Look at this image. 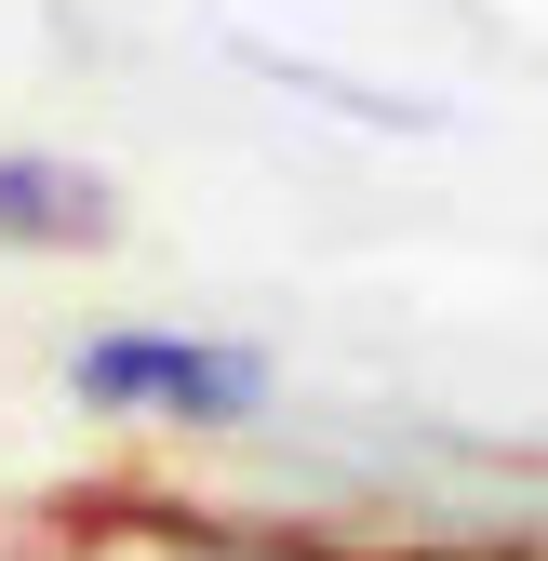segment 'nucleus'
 Instances as JSON below:
<instances>
[{
  "mask_svg": "<svg viewBox=\"0 0 548 561\" xmlns=\"http://www.w3.org/2000/svg\"><path fill=\"white\" fill-rule=\"evenodd\" d=\"M67 401L94 428H148V442H228L282 401V362L254 334H201V321H94L67 334Z\"/></svg>",
  "mask_w": 548,
  "mask_h": 561,
  "instance_id": "nucleus-1",
  "label": "nucleus"
},
{
  "mask_svg": "<svg viewBox=\"0 0 548 561\" xmlns=\"http://www.w3.org/2000/svg\"><path fill=\"white\" fill-rule=\"evenodd\" d=\"M121 187L81 148H0V254H107Z\"/></svg>",
  "mask_w": 548,
  "mask_h": 561,
  "instance_id": "nucleus-2",
  "label": "nucleus"
}]
</instances>
